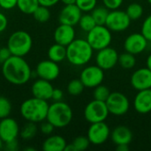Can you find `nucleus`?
<instances>
[{
  "label": "nucleus",
  "instance_id": "1",
  "mask_svg": "<svg viewBox=\"0 0 151 151\" xmlns=\"http://www.w3.org/2000/svg\"><path fill=\"white\" fill-rule=\"evenodd\" d=\"M2 74L11 84L20 86L27 83L32 77V70L29 64L23 57L12 55L2 63Z\"/></svg>",
  "mask_w": 151,
  "mask_h": 151
},
{
  "label": "nucleus",
  "instance_id": "2",
  "mask_svg": "<svg viewBox=\"0 0 151 151\" xmlns=\"http://www.w3.org/2000/svg\"><path fill=\"white\" fill-rule=\"evenodd\" d=\"M49 107L48 101L33 96L21 104L19 111L22 118L27 121L41 123L46 120Z\"/></svg>",
  "mask_w": 151,
  "mask_h": 151
},
{
  "label": "nucleus",
  "instance_id": "3",
  "mask_svg": "<svg viewBox=\"0 0 151 151\" xmlns=\"http://www.w3.org/2000/svg\"><path fill=\"white\" fill-rule=\"evenodd\" d=\"M93 48L85 39H74L66 46V59L75 66L88 64L93 57Z\"/></svg>",
  "mask_w": 151,
  "mask_h": 151
},
{
  "label": "nucleus",
  "instance_id": "4",
  "mask_svg": "<svg viewBox=\"0 0 151 151\" xmlns=\"http://www.w3.org/2000/svg\"><path fill=\"white\" fill-rule=\"evenodd\" d=\"M73 117V113L70 105L58 101L50 104L46 120L51 123L55 128H64L72 122Z\"/></svg>",
  "mask_w": 151,
  "mask_h": 151
},
{
  "label": "nucleus",
  "instance_id": "5",
  "mask_svg": "<svg viewBox=\"0 0 151 151\" xmlns=\"http://www.w3.org/2000/svg\"><path fill=\"white\" fill-rule=\"evenodd\" d=\"M6 46L12 55L24 57L30 52L33 46V39L27 31L17 30L9 36Z\"/></svg>",
  "mask_w": 151,
  "mask_h": 151
},
{
  "label": "nucleus",
  "instance_id": "6",
  "mask_svg": "<svg viewBox=\"0 0 151 151\" xmlns=\"http://www.w3.org/2000/svg\"><path fill=\"white\" fill-rule=\"evenodd\" d=\"M93 50H100L110 46L112 35L111 31L105 25H96L89 32H88L87 39Z\"/></svg>",
  "mask_w": 151,
  "mask_h": 151
},
{
  "label": "nucleus",
  "instance_id": "7",
  "mask_svg": "<svg viewBox=\"0 0 151 151\" xmlns=\"http://www.w3.org/2000/svg\"><path fill=\"white\" fill-rule=\"evenodd\" d=\"M83 114L85 119L88 123L92 124L104 121L109 116L110 112L105 102L94 99L86 105Z\"/></svg>",
  "mask_w": 151,
  "mask_h": 151
},
{
  "label": "nucleus",
  "instance_id": "8",
  "mask_svg": "<svg viewBox=\"0 0 151 151\" xmlns=\"http://www.w3.org/2000/svg\"><path fill=\"white\" fill-rule=\"evenodd\" d=\"M105 103L110 114L114 116L125 115L130 107V103L127 96L121 92H111Z\"/></svg>",
  "mask_w": 151,
  "mask_h": 151
},
{
  "label": "nucleus",
  "instance_id": "9",
  "mask_svg": "<svg viewBox=\"0 0 151 151\" xmlns=\"http://www.w3.org/2000/svg\"><path fill=\"white\" fill-rule=\"evenodd\" d=\"M131 24V19L126 12L112 10L109 12L105 26L111 32H122L127 30Z\"/></svg>",
  "mask_w": 151,
  "mask_h": 151
},
{
  "label": "nucleus",
  "instance_id": "10",
  "mask_svg": "<svg viewBox=\"0 0 151 151\" xmlns=\"http://www.w3.org/2000/svg\"><path fill=\"white\" fill-rule=\"evenodd\" d=\"M104 70L98 65H89L85 67L80 75V79L84 84L85 88H95L98 85L102 84L104 79Z\"/></svg>",
  "mask_w": 151,
  "mask_h": 151
},
{
  "label": "nucleus",
  "instance_id": "11",
  "mask_svg": "<svg viewBox=\"0 0 151 151\" xmlns=\"http://www.w3.org/2000/svg\"><path fill=\"white\" fill-rule=\"evenodd\" d=\"M87 136L90 143L94 145H101L104 144L111 136V130L104 121L92 123L88 130Z\"/></svg>",
  "mask_w": 151,
  "mask_h": 151
},
{
  "label": "nucleus",
  "instance_id": "12",
  "mask_svg": "<svg viewBox=\"0 0 151 151\" xmlns=\"http://www.w3.org/2000/svg\"><path fill=\"white\" fill-rule=\"evenodd\" d=\"M119 54L117 50L110 46L98 50L96 56V63L103 70H110L119 63Z\"/></svg>",
  "mask_w": 151,
  "mask_h": 151
},
{
  "label": "nucleus",
  "instance_id": "13",
  "mask_svg": "<svg viewBox=\"0 0 151 151\" xmlns=\"http://www.w3.org/2000/svg\"><path fill=\"white\" fill-rule=\"evenodd\" d=\"M35 73L41 79L52 81L59 76L60 68L58 63L50 59L42 60L37 64L35 67Z\"/></svg>",
  "mask_w": 151,
  "mask_h": 151
},
{
  "label": "nucleus",
  "instance_id": "14",
  "mask_svg": "<svg viewBox=\"0 0 151 151\" xmlns=\"http://www.w3.org/2000/svg\"><path fill=\"white\" fill-rule=\"evenodd\" d=\"M148 42L149 41L142 33H134L126 38L124 42V49L127 52L138 55L147 49Z\"/></svg>",
  "mask_w": 151,
  "mask_h": 151
},
{
  "label": "nucleus",
  "instance_id": "15",
  "mask_svg": "<svg viewBox=\"0 0 151 151\" xmlns=\"http://www.w3.org/2000/svg\"><path fill=\"white\" fill-rule=\"evenodd\" d=\"M19 126L14 119L6 117L0 119V138L4 143L16 140L19 135Z\"/></svg>",
  "mask_w": 151,
  "mask_h": 151
},
{
  "label": "nucleus",
  "instance_id": "16",
  "mask_svg": "<svg viewBox=\"0 0 151 151\" xmlns=\"http://www.w3.org/2000/svg\"><path fill=\"white\" fill-rule=\"evenodd\" d=\"M130 83L137 91L151 88V70L148 67L137 69L131 75Z\"/></svg>",
  "mask_w": 151,
  "mask_h": 151
},
{
  "label": "nucleus",
  "instance_id": "17",
  "mask_svg": "<svg viewBox=\"0 0 151 151\" xmlns=\"http://www.w3.org/2000/svg\"><path fill=\"white\" fill-rule=\"evenodd\" d=\"M82 15L81 9L74 4L65 5L58 14V21L60 24H65L74 27L80 21Z\"/></svg>",
  "mask_w": 151,
  "mask_h": 151
},
{
  "label": "nucleus",
  "instance_id": "18",
  "mask_svg": "<svg viewBox=\"0 0 151 151\" xmlns=\"http://www.w3.org/2000/svg\"><path fill=\"white\" fill-rule=\"evenodd\" d=\"M53 89L54 88L50 83V81L39 78L32 84L31 93L32 96L35 97L48 101L51 99Z\"/></svg>",
  "mask_w": 151,
  "mask_h": 151
},
{
  "label": "nucleus",
  "instance_id": "19",
  "mask_svg": "<svg viewBox=\"0 0 151 151\" xmlns=\"http://www.w3.org/2000/svg\"><path fill=\"white\" fill-rule=\"evenodd\" d=\"M55 42L67 46L75 39V30L73 26L60 24L54 31Z\"/></svg>",
  "mask_w": 151,
  "mask_h": 151
},
{
  "label": "nucleus",
  "instance_id": "20",
  "mask_svg": "<svg viewBox=\"0 0 151 151\" xmlns=\"http://www.w3.org/2000/svg\"><path fill=\"white\" fill-rule=\"evenodd\" d=\"M134 108L140 114L151 111V88L140 90L134 99Z\"/></svg>",
  "mask_w": 151,
  "mask_h": 151
},
{
  "label": "nucleus",
  "instance_id": "21",
  "mask_svg": "<svg viewBox=\"0 0 151 151\" xmlns=\"http://www.w3.org/2000/svg\"><path fill=\"white\" fill-rule=\"evenodd\" d=\"M111 139L116 145L130 144L133 140V133L126 126H119L111 133Z\"/></svg>",
  "mask_w": 151,
  "mask_h": 151
},
{
  "label": "nucleus",
  "instance_id": "22",
  "mask_svg": "<svg viewBox=\"0 0 151 151\" xmlns=\"http://www.w3.org/2000/svg\"><path fill=\"white\" fill-rule=\"evenodd\" d=\"M66 144V141L64 137L58 134H54L45 139L42 149L44 151H64Z\"/></svg>",
  "mask_w": 151,
  "mask_h": 151
},
{
  "label": "nucleus",
  "instance_id": "23",
  "mask_svg": "<svg viewBox=\"0 0 151 151\" xmlns=\"http://www.w3.org/2000/svg\"><path fill=\"white\" fill-rule=\"evenodd\" d=\"M48 58L56 63L62 62L66 59V47L55 42L48 50Z\"/></svg>",
  "mask_w": 151,
  "mask_h": 151
},
{
  "label": "nucleus",
  "instance_id": "24",
  "mask_svg": "<svg viewBox=\"0 0 151 151\" xmlns=\"http://www.w3.org/2000/svg\"><path fill=\"white\" fill-rule=\"evenodd\" d=\"M37 131H38V127L36 126V123L27 121V123L25 124V126L20 129L19 135L22 140L30 141L36 135Z\"/></svg>",
  "mask_w": 151,
  "mask_h": 151
},
{
  "label": "nucleus",
  "instance_id": "25",
  "mask_svg": "<svg viewBox=\"0 0 151 151\" xmlns=\"http://www.w3.org/2000/svg\"><path fill=\"white\" fill-rule=\"evenodd\" d=\"M39 5L38 0H18L17 2V7L25 14H33Z\"/></svg>",
  "mask_w": 151,
  "mask_h": 151
},
{
  "label": "nucleus",
  "instance_id": "26",
  "mask_svg": "<svg viewBox=\"0 0 151 151\" xmlns=\"http://www.w3.org/2000/svg\"><path fill=\"white\" fill-rule=\"evenodd\" d=\"M109 12V9L105 6H96L91 11V15L93 16L96 25H105Z\"/></svg>",
  "mask_w": 151,
  "mask_h": 151
},
{
  "label": "nucleus",
  "instance_id": "27",
  "mask_svg": "<svg viewBox=\"0 0 151 151\" xmlns=\"http://www.w3.org/2000/svg\"><path fill=\"white\" fill-rule=\"evenodd\" d=\"M134 56L135 55L126 51L119 56V64L124 69H132L136 65V59Z\"/></svg>",
  "mask_w": 151,
  "mask_h": 151
},
{
  "label": "nucleus",
  "instance_id": "28",
  "mask_svg": "<svg viewBox=\"0 0 151 151\" xmlns=\"http://www.w3.org/2000/svg\"><path fill=\"white\" fill-rule=\"evenodd\" d=\"M33 17L34 19L40 22V23H44V22H47L50 18V9L49 7L47 6H44V5H39L35 11L33 12Z\"/></svg>",
  "mask_w": 151,
  "mask_h": 151
},
{
  "label": "nucleus",
  "instance_id": "29",
  "mask_svg": "<svg viewBox=\"0 0 151 151\" xmlns=\"http://www.w3.org/2000/svg\"><path fill=\"white\" fill-rule=\"evenodd\" d=\"M126 12L131 20H136L143 15V7L138 3H132L127 6Z\"/></svg>",
  "mask_w": 151,
  "mask_h": 151
},
{
  "label": "nucleus",
  "instance_id": "30",
  "mask_svg": "<svg viewBox=\"0 0 151 151\" xmlns=\"http://www.w3.org/2000/svg\"><path fill=\"white\" fill-rule=\"evenodd\" d=\"M84 88L85 86L81 81V79H73L67 85V92L73 96H80L83 92Z\"/></svg>",
  "mask_w": 151,
  "mask_h": 151
},
{
  "label": "nucleus",
  "instance_id": "31",
  "mask_svg": "<svg viewBox=\"0 0 151 151\" xmlns=\"http://www.w3.org/2000/svg\"><path fill=\"white\" fill-rule=\"evenodd\" d=\"M78 25L80 26V27L85 31V32H89L92 28H94L96 26V23L93 18V16L88 13H86V14H82L81 19H80V21L78 23Z\"/></svg>",
  "mask_w": 151,
  "mask_h": 151
},
{
  "label": "nucleus",
  "instance_id": "32",
  "mask_svg": "<svg viewBox=\"0 0 151 151\" xmlns=\"http://www.w3.org/2000/svg\"><path fill=\"white\" fill-rule=\"evenodd\" d=\"M110 94H111L110 89L106 86L100 84L95 88L94 92H93V97L95 100L105 102L108 99Z\"/></svg>",
  "mask_w": 151,
  "mask_h": 151
},
{
  "label": "nucleus",
  "instance_id": "33",
  "mask_svg": "<svg viewBox=\"0 0 151 151\" xmlns=\"http://www.w3.org/2000/svg\"><path fill=\"white\" fill-rule=\"evenodd\" d=\"M12 104L10 100L4 96H0V119L9 117L12 112Z\"/></svg>",
  "mask_w": 151,
  "mask_h": 151
},
{
  "label": "nucleus",
  "instance_id": "34",
  "mask_svg": "<svg viewBox=\"0 0 151 151\" xmlns=\"http://www.w3.org/2000/svg\"><path fill=\"white\" fill-rule=\"evenodd\" d=\"M73 146L74 147L75 151H84L86 150L90 144V142L88 138V136H78L76 137L73 142H72Z\"/></svg>",
  "mask_w": 151,
  "mask_h": 151
},
{
  "label": "nucleus",
  "instance_id": "35",
  "mask_svg": "<svg viewBox=\"0 0 151 151\" xmlns=\"http://www.w3.org/2000/svg\"><path fill=\"white\" fill-rule=\"evenodd\" d=\"M97 4V0H76L75 4L81 9V12H91Z\"/></svg>",
  "mask_w": 151,
  "mask_h": 151
},
{
  "label": "nucleus",
  "instance_id": "36",
  "mask_svg": "<svg viewBox=\"0 0 151 151\" xmlns=\"http://www.w3.org/2000/svg\"><path fill=\"white\" fill-rule=\"evenodd\" d=\"M141 31V33L145 36V38L151 42V14L144 19Z\"/></svg>",
  "mask_w": 151,
  "mask_h": 151
},
{
  "label": "nucleus",
  "instance_id": "37",
  "mask_svg": "<svg viewBox=\"0 0 151 151\" xmlns=\"http://www.w3.org/2000/svg\"><path fill=\"white\" fill-rule=\"evenodd\" d=\"M55 129V127L50 123L48 120H44L42 122H41V125H40V131L45 134V135H50L53 131Z\"/></svg>",
  "mask_w": 151,
  "mask_h": 151
},
{
  "label": "nucleus",
  "instance_id": "38",
  "mask_svg": "<svg viewBox=\"0 0 151 151\" xmlns=\"http://www.w3.org/2000/svg\"><path fill=\"white\" fill-rule=\"evenodd\" d=\"M123 1L124 0H103V3L106 8L112 11L119 9L121 6Z\"/></svg>",
  "mask_w": 151,
  "mask_h": 151
},
{
  "label": "nucleus",
  "instance_id": "39",
  "mask_svg": "<svg viewBox=\"0 0 151 151\" xmlns=\"http://www.w3.org/2000/svg\"><path fill=\"white\" fill-rule=\"evenodd\" d=\"M18 0H0V7L4 10H12L17 7Z\"/></svg>",
  "mask_w": 151,
  "mask_h": 151
},
{
  "label": "nucleus",
  "instance_id": "40",
  "mask_svg": "<svg viewBox=\"0 0 151 151\" xmlns=\"http://www.w3.org/2000/svg\"><path fill=\"white\" fill-rule=\"evenodd\" d=\"M11 56H12V53L7 46L0 49V63H4V61H6Z\"/></svg>",
  "mask_w": 151,
  "mask_h": 151
},
{
  "label": "nucleus",
  "instance_id": "41",
  "mask_svg": "<svg viewBox=\"0 0 151 151\" xmlns=\"http://www.w3.org/2000/svg\"><path fill=\"white\" fill-rule=\"evenodd\" d=\"M64 97V93L60 88H54L53 92H52V96H51V99L54 102H58V101H62Z\"/></svg>",
  "mask_w": 151,
  "mask_h": 151
},
{
  "label": "nucleus",
  "instance_id": "42",
  "mask_svg": "<svg viewBox=\"0 0 151 151\" xmlns=\"http://www.w3.org/2000/svg\"><path fill=\"white\" fill-rule=\"evenodd\" d=\"M4 144H5V148L4 149L8 151H16L19 149V144H18L17 139L10 141L8 142H5Z\"/></svg>",
  "mask_w": 151,
  "mask_h": 151
},
{
  "label": "nucleus",
  "instance_id": "43",
  "mask_svg": "<svg viewBox=\"0 0 151 151\" xmlns=\"http://www.w3.org/2000/svg\"><path fill=\"white\" fill-rule=\"evenodd\" d=\"M8 26V19L7 17L0 12V33L4 32Z\"/></svg>",
  "mask_w": 151,
  "mask_h": 151
},
{
  "label": "nucleus",
  "instance_id": "44",
  "mask_svg": "<svg viewBox=\"0 0 151 151\" xmlns=\"http://www.w3.org/2000/svg\"><path fill=\"white\" fill-rule=\"evenodd\" d=\"M38 1L41 5H44V6H47L50 8V7L57 4L60 0H38Z\"/></svg>",
  "mask_w": 151,
  "mask_h": 151
},
{
  "label": "nucleus",
  "instance_id": "45",
  "mask_svg": "<svg viewBox=\"0 0 151 151\" xmlns=\"http://www.w3.org/2000/svg\"><path fill=\"white\" fill-rule=\"evenodd\" d=\"M116 150L118 151H128L129 150V144L116 145Z\"/></svg>",
  "mask_w": 151,
  "mask_h": 151
},
{
  "label": "nucleus",
  "instance_id": "46",
  "mask_svg": "<svg viewBox=\"0 0 151 151\" xmlns=\"http://www.w3.org/2000/svg\"><path fill=\"white\" fill-rule=\"evenodd\" d=\"M65 5H67V4H74L76 3V0H60Z\"/></svg>",
  "mask_w": 151,
  "mask_h": 151
},
{
  "label": "nucleus",
  "instance_id": "47",
  "mask_svg": "<svg viewBox=\"0 0 151 151\" xmlns=\"http://www.w3.org/2000/svg\"><path fill=\"white\" fill-rule=\"evenodd\" d=\"M64 151H75V150H74V147L73 146V144L71 143V144H66Z\"/></svg>",
  "mask_w": 151,
  "mask_h": 151
},
{
  "label": "nucleus",
  "instance_id": "48",
  "mask_svg": "<svg viewBox=\"0 0 151 151\" xmlns=\"http://www.w3.org/2000/svg\"><path fill=\"white\" fill-rule=\"evenodd\" d=\"M146 65H147V67L151 70V53L149 55L148 58H147V62H146Z\"/></svg>",
  "mask_w": 151,
  "mask_h": 151
},
{
  "label": "nucleus",
  "instance_id": "49",
  "mask_svg": "<svg viewBox=\"0 0 151 151\" xmlns=\"http://www.w3.org/2000/svg\"><path fill=\"white\" fill-rule=\"evenodd\" d=\"M4 142H3V140L0 138V150L4 148Z\"/></svg>",
  "mask_w": 151,
  "mask_h": 151
},
{
  "label": "nucleus",
  "instance_id": "50",
  "mask_svg": "<svg viewBox=\"0 0 151 151\" xmlns=\"http://www.w3.org/2000/svg\"><path fill=\"white\" fill-rule=\"evenodd\" d=\"M25 150L26 151H27V150L35 151V149H34V148H26V149H25Z\"/></svg>",
  "mask_w": 151,
  "mask_h": 151
},
{
  "label": "nucleus",
  "instance_id": "51",
  "mask_svg": "<svg viewBox=\"0 0 151 151\" xmlns=\"http://www.w3.org/2000/svg\"><path fill=\"white\" fill-rule=\"evenodd\" d=\"M147 1L149 2V4H151V0H147Z\"/></svg>",
  "mask_w": 151,
  "mask_h": 151
}]
</instances>
